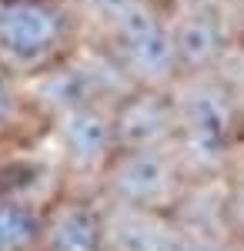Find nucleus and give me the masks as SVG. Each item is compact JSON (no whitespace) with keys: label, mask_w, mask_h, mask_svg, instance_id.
Masks as SVG:
<instances>
[{"label":"nucleus","mask_w":244,"mask_h":251,"mask_svg":"<svg viewBox=\"0 0 244 251\" xmlns=\"http://www.w3.org/2000/svg\"><path fill=\"white\" fill-rule=\"evenodd\" d=\"M177 107V151L188 164L191 177H218V164L231 154L234 141L241 134V100L238 91L221 77L211 74H181L171 87Z\"/></svg>","instance_id":"obj_2"},{"label":"nucleus","mask_w":244,"mask_h":251,"mask_svg":"<svg viewBox=\"0 0 244 251\" xmlns=\"http://www.w3.org/2000/svg\"><path fill=\"white\" fill-rule=\"evenodd\" d=\"M87 34L74 0H0V67L17 80L64 64Z\"/></svg>","instance_id":"obj_1"},{"label":"nucleus","mask_w":244,"mask_h":251,"mask_svg":"<svg viewBox=\"0 0 244 251\" xmlns=\"http://www.w3.org/2000/svg\"><path fill=\"white\" fill-rule=\"evenodd\" d=\"M238 251H244V241H238Z\"/></svg>","instance_id":"obj_17"},{"label":"nucleus","mask_w":244,"mask_h":251,"mask_svg":"<svg viewBox=\"0 0 244 251\" xmlns=\"http://www.w3.org/2000/svg\"><path fill=\"white\" fill-rule=\"evenodd\" d=\"M238 30L244 34V0H241V7H238Z\"/></svg>","instance_id":"obj_16"},{"label":"nucleus","mask_w":244,"mask_h":251,"mask_svg":"<svg viewBox=\"0 0 244 251\" xmlns=\"http://www.w3.org/2000/svg\"><path fill=\"white\" fill-rule=\"evenodd\" d=\"M171 10H207V7H231L234 0H164Z\"/></svg>","instance_id":"obj_15"},{"label":"nucleus","mask_w":244,"mask_h":251,"mask_svg":"<svg viewBox=\"0 0 244 251\" xmlns=\"http://www.w3.org/2000/svg\"><path fill=\"white\" fill-rule=\"evenodd\" d=\"M114 131L121 148H168L177 144V107L171 91L134 87L114 104Z\"/></svg>","instance_id":"obj_8"},{"label":"nucleus","mask_w":244,"mask_h":251,"mask_svg":"<svg viewBox=\"0 0 244 251\" xmlns=\"http://www.w3.org/2000/svg\"><path fill=\"white\" fill-rule=\"evenodd\" d=\"M107 251H188V225L168 211L107 204Z\"/></svg>","instance_id":"obj_9"},{"label":"nucleus","mask_w":244,"mask_h":251,"mask_svg":"<svg viewBox=\"0 0 244 251\" xmlns=\"http://www.w3.org/2000/svg\"><path fill=\"white\" fill-rule=\"evenodd\" d=\"M188 231V251H238V241L224 231H194V228Z\"/></svg>","instance_id":"obj_14"},{"label":"nucleus","mask_w":244,"mask_h":251,"mask_svg":"<svg viewBox=\"0 0 244 251\" xmlns=\"http://www.w3.org/2000/svg\"><path fill=\"white\" fill-rule=\"evenodd\" d=\"M238 20L231 7H207V10H174V44L181 74H211L221 71L224 57L234 47Z\"/></svg>","instance_id":"obj_7"},{"label":"nucleus","mask_w":244,"mask_h":251,"mask_svg":"<svg viewBox=\"0 0 244 251\" xmlns=\"http://www.w3.org/2000/svg\"><path fill=\"white\" fill-rule=\"evenodd\" d=\"M40 251H107V211L100 194L64 191L44 208Z\"/></svg>","instance_id":"obj_6"},{"label":"nucleus","mask_w":244,"mask_h":251,"mask_svg":"<svg viewBox=\"0 0 244 251\" xmlns=\"http://www.w3.org/2000/svg\"><path fill=\"white\" fill-rule=\"evenodd\" d=\"M30 127H47V121L30 104L24 80H17L14 74H7L0 67V148L27 137Z\"/></svg>","instance_id":"obj_10"},{"label":"nucleus","mask_w":244,"mask_h":251,"mask_svg":"<svg viewBox=\"0 0 244 251\" xmlns=\"http://www.w3.org/2000/svg\"><path fill=\"white\" fill-rule=\"evenodd\" d=\"M91 37H97L111 50V57L121 64L134 87L171 91L181 80L174 10L164 0H134L121 17Z\"/></svg>","instance_id":"obj_3"},{"label":"nucleus","mask_w":244,"mask_h":251,"mask_svg":"<svg viewBox=\"0 0 244 251\" xmlns=\"http://www.w3.org/2000/svg\"><path fill=\"white\" fill-rule=\"evenodd\" d=\"M74 3H77V10H80V17L87 20V30L97 34V30H104L111 20L121 17L134 0H74Z\"/></svg>","instance_id":"obj_12"},{"label":"nucleus","mask_w":244,"mask_h":251,"mask_svg":"<svg viewBox=\"0 0 244 251\" xmlns=\"http://www.w3.org/2000/svg\"><path fill=\"white\" fill-rule=\"evenodd\" d=\"M47 134L57 148V161L67 177H100L104 168L117 154V131H114L111 104H74L47 121Z\"/></svg>","instance_id":"obj_5"},{"label":"nucleus","mask_w":244,"mask_h":251,"mask_svg":"<svg viewBox=\"0 0 244 251\" xmlns=\"http://www.w3.org/2000/svg\"><path fill=\"white\" fill-rule=\"evenodd\" d=\"M44 208L17 198H0V251H40Z\"/></svg>","instance_id":"obj_11"},{"label":"nucleus","mask_w":244,"mask_h":251,"mask_svg":"<svg viewBox=\"0 0 244 251\" xmlns=\"http://www.w3.org/2000/svg\"><path fill=\"white\" fill-rule=\"evenodd\" d=\"M191 171L177 144L168 148H117L97 177V194L107 204L174 214L191 188Z\"/></svg>","instance_id":"obj_4"},{"label":"nucleus","mask_w":244,"mask_h":251,"mask_svg":"<svg viewBox=\"0 0 244 251\" xmlns=\"http://www.w3.org/2000/svg\"><path fill=\"white\" fill-rule=\"evenodd\" d=\"M224 228L234 241H244V174L227 181L224 198Z\"/></svg>","instance_id":"obj_13"}]
</instances>
